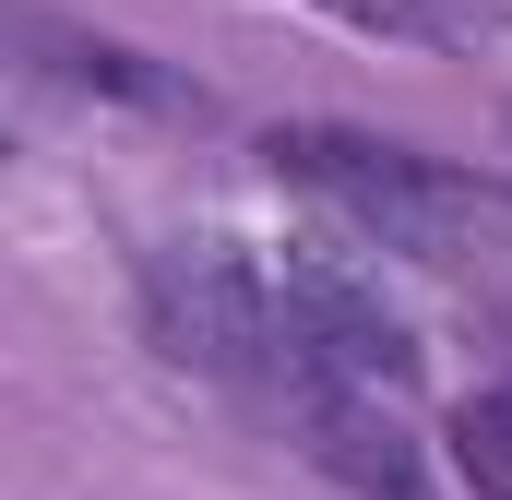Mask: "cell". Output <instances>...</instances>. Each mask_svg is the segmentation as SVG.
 Returning <instances> with one entry per match:
<instances>
[{
	"label": "cell",
	"mask_w": 512,
	"mask_h": 500,
	"mask_svg": "<svg viewBox=\"0 0 512 500\" xmlns=\"http://www.w3.org/2000/svg\"><path fill=\"white\" fill-rule=\"evenodd\" d=\"M262 155H274L286 191L334 203L358 239L405 250V262H477L501 239V191H477L465 167H441L417 143H382V131H346V120H298V131H274Z\"/></svg>",
	"instance_id": "1"
},
{
	"label": "cell",
	"mask_w": 512,
	"mask_h": 500,
	"mask_svg": "<svg viewBox=\"0 0 512 500\" xmlns=\"http://www.w3.org/2000/svg\"><path fill=\"white\" fill-rule=\"evenodd\" d=\"M143 310H155V346L179 370H215L274 405L286 381V310H274V262L239 239H179L143 262Z\"/></svg>",
	"instance_id": "2"
},
{
	"label": "cell",
	"mask_w": 512,
	"mask_h": 500,
	"mask_svg": "<svg viewBox=\"0 0 512 500\" xmlns=\"http://www.w3.org/2000/svg\"><path fill=\"white\" fill-rule=\"evenodd\" d=\"M334 24L358 36H393V48H489L512 36V0H322Z\"/></svg>",
	"instance_id": "3"
},
{
	"label": "cell",
	"mask_w": 512,
	"mask_h": 500,
	"mask_svg": "<svg viewBox=\"0 0 512 500\" xmlns=\"http://www.w3.org/2000/svg\"><path fill=\"white\" fill-rule=\"evenodd\" d=\"M453 465H465L477 500H512V381H489V393L453 405Z\"/></svg>",
	"instance_id": "4"
}]
</instances>
